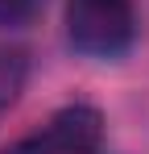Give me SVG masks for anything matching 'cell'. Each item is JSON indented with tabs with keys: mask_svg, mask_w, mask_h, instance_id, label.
<instances>
[{
	"mask_svg": "<svg viewBox=\"0 0 149 154\" xmlns=\"http://www.w3.org/2000/svg\"><path fill=\"white\" fill-rule=\"evenodd\" d=\"M137 29V0H66V38L87 58H120Z\"/></svg>",
	"mask_w": 149,
	"mask_h": 154,
	"instance_id": "obj_1",
	"label": "cell"
},
{
	"mask_svg": "<svg viewBox=\"0 0 149 154\" xmlns=\"http://www.w3.org/2000/svg\"><path fill=\"white\" fill-rule=\"evenodd\" d=\"M104 142V112L95 104H62L33 133L17 137L4 154H95Z\"/></svg>",
	"mask_w": 149,
	"mask_h": 154,
	"instance_id": "obj_2",
	"label": "cell"
},
{
	"mask_svg": "<svg viewBox=\"0 0 149 154\" xmlns=\"http://www.w3.org/2000/svg\"><path fill=\"white\" fill-rule=\"evenodd\" d=\"M25 83H29V54L17 46H0V112H8L21 100Z\"/></svg>",
	"mask_w": 149,
	"mask_h": 154,
	"instance_id": "obj_3",
	"label": "cell"
},
{
	"mask_svg": "<svg viewBox=\"0 0 149 154\" xmlns=\"http://www.w3.org/2000/svg\"><path fill=\"white\" fill-rule=\"evenodd\" d=\"M42 8H46V0H0V29L29 25Z\"/></svg>",
	"mask_w": 149,
	"mask_h": 154,
	"instance_id": "obj_4",
	"label": "cell"
}]
</instances>
